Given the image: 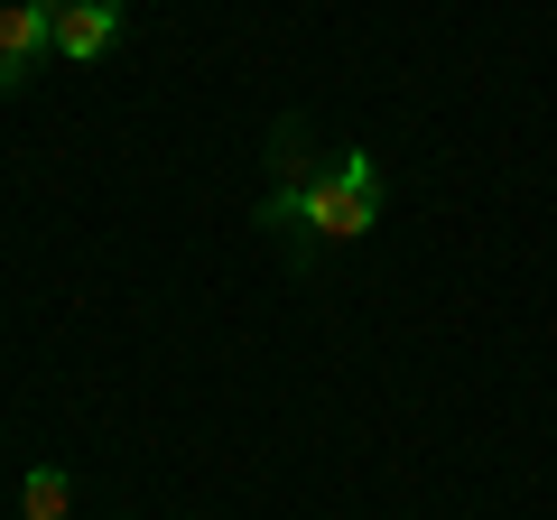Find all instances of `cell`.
Wrapping results in <instances>:
<instances>
[{"label":"cell","instance_id":"1","mask_svg":"<svg viewBox=\"0 0 557 520\" xmlns=\"http://www.w3.org/2000/svg\"><path fill=\"white\" fill-rule=\"evenodd\" d=\"M260 214H270L278 233H298V242H362V233L381 223V168H372V149H344L335 177L278 186Z\"/></svg>","mask_w":557,"mask_h":520},{"label":"cell","instance_id":"2","mask_svg":"<svg viewBox=\"0 0 557 520\" xmlns=\"http://www.w3.org/2000/svg\"><path fill=\"white\" fill-rule=\"evenodd\" d=\"M121 47V0H57V57L102 65Z\"/></svg>","mask_w":557,"mask_h":520},{"label":"cell","instance_id":"3","mask_svg":"<svg viewBox=\"0 0 557 520\" xmlns=\"http://www.w3.org/2000/svg\"><path fill=\"white\" fill-rule=\"evenodd\" d=\"M38 47H57V0H10L0 10V57L38 65Z\"/></svg>","mask_w":557,"mask_h":520},{"label":"cell","instance_id":"4","mask_svg":"<svg viewBox=\"0 0 557 520\" xmlns=\"http://www.w3.org/2000/svg\"><path fill=\"white\" fill-rule=\"evenodd\" d=\"M20 511H28V520H65V511H75L65 465H28V474H20Z\"/></svg>","mask_w":557,"mask_h":520},{"label":"cell","instance_id":"5","mask_svg":"<svg viewBox=\"0 0 557 520\" xmlns=\"http://www.w3.org/2000/svg\"><path fill=\"white\" fill-rule=\"evenodd\" d=\"M20 84H28V65H20V57H0V94H20Z\"/></svg>","mask_w":557,"mask_h":520}]
</instances>
